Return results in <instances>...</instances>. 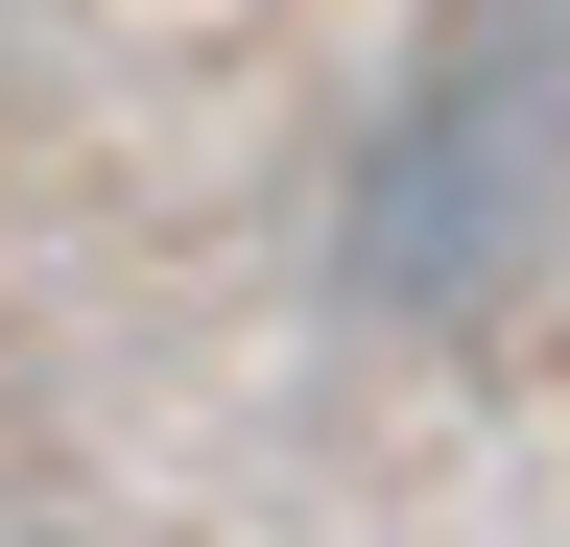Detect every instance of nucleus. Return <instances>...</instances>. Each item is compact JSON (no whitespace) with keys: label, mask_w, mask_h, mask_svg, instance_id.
<instances>
[{"label":"nucleus","mask_w":570,"mask_h":547,"mask_svg":"<svg viewBox=\"0 0 570 547\" xmlns=\"http://www.w3.org/2000/svg\"><path fill=\"white\" fill-rule=\"evenodd\" d=\"M547 215H570V0H475L333 191V286L404 310V333H475L547 262Z\"/></svg>","instance_id":"nucleus-1"}]
</instances>
